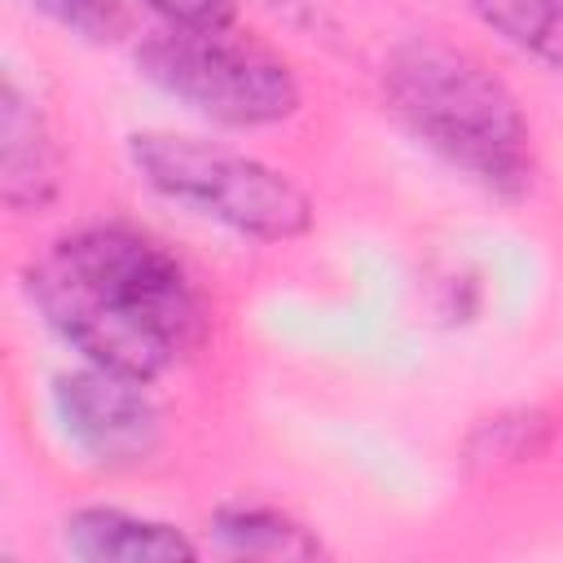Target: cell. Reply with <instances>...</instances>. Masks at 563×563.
<instances>
[{
    "mask_svg": "<svg viewBox=\"0 0 563 563\" xmlns=\"http://www.w3.org/2000/svg\"><path fill=\"white\" fill-rule=\"evenodd\" d=\"M44 325L88 365L154 383L207 343V303L154 238L84 224L53 238L22 273Z\"/></svg>",
    "mask_w": 563,
    "mask_h": 563,
    "instance_id": "1",
    "label": "cell"
},
{
    "mask_svg": "<svg viewBox=\"0 0 563 563\" xmlns=\"http://www.w3.org/2000/svg\"><path fill=\"white\" fill-rule=\"evenodd\" d=\"M383 92L405 128L501 198L532 189V123L519 97L466 48L409 35L383 57Z\"/></svg>",
    "mask_w": 563,
    "mask_h": 563,
    "instance_id": "2",
    "label": "cell"
},
{
    "mask_svg": "<svg viewBox=\"0 0 563 563\" xmlns=\"http://www.w3.org/2000/svg\"><path fill=\"white\" fill-rule=\"evenodd\" d=\"M128 163L158 198L242 238L290 242L312 229V198L286 172L220 141L145 128L128 136Z\"/></svg>",
    "mask_w": 563,
    "mask_h": 563,
    "instance_id": "3",
    "label": "cell"
},
{
    "mask_svg": "<svg viewBox=\"0 0 563 563\" xmlns=\"http://www.w3.org/2000/svg\"><path fill=\"white\" fill-rule=\"evenodd\" d=\"M136 70L194 114L229 128H268L299 110L295 70L229 31H154L136 44Z\"/></svg>",
    "mask_w": 563,
    "mask_h": 563,
    "instance_id": "4",
    "label": "cell"
},
{
    "mask_svg": "<svg viewBox=\"0 0 563 563\" xmlns=\"http://www.w3.org/2000/svg\"><path fill=\"white\" fill-rule=\"evenodd\" d=\"M53 413L66 440L97 466H136L163 440V413L145 383L79 365L53 378Z\"/></svg>",
    "mask_w": 563,
    "mask_h": 563,
    "instance_id": "5",
    "label": "cell"
},
{
    "mask_svg": "<svg viewBox=\"0 0 563 563\" xmlns=\"http://www.w3.org/2000/svg\"><path fill=\"white\" fill-rule=\"evenodd\" d=\"M62 550L84 563H189L198 545L167 519L123 506H79L62 519Z\"/></svg>",
    "mask_w": 563,
    "mask_h": 563,
    "instance_id": "6",
    "label": "cell"
},
{
    "mask_svg": "<svg viewBox=\"0 0 563 563\" xmlns=\"http://www.w3.org/2000/svg\"><path fill=\"white\" fill-rule=\"evenodd\" d=\"M62 158L40 106L4 75L0 88V198L9 211H44L57 198Z\"/></svg>",
    "mask_w": 563,
    "mask_h": 563,
    "instance_id": "7",
    "label": "cell"
},
{
    "mask_svg": "<svg viewBox=\"0 0 563 563\" xmlns=\"http://www.w3.org/2000/svg\"><path fill=\"white\" fill-rule=\"evenodd\" d=\"M211 541L238 559H317L325 545L286 510L264 501H229L211 515Z\"/></svg>",
    "mask_w": 563,
    "mask_h": 563,
    "instance_id": "8",
    "label": "cell"
},
{
    "mask_svg": "<svg viewBox=\"0 0 563 563\" xmlns=\"http://www.w3.org/2000/svg\"><path fill=\"white\" fill-rule=\"evenodd\" d=\"M493 35L563 75V0H462Z\"/></svg>",
    "mask_w": 563,
    "mask_h": 563,
    "instance_id": "9",
    "label": "cell"
},
{
    "mask_svg": "<svg viewBox=\"0 0 563 563\" xmlns=\"http://www.w3.org/2000/svg\"><path fill=\"white\" fill-rule=\"evenodd\" d=\"M545 431L550 427L537 413H501L475 431L471 449H475V457H488V462H519L545 444Z\"/></svg>",
    "mask_w": 563,
    "mask_h": 563,
    "instance_id": "10",
    "label": "cell"
},
{
    "mask_svg": "<svg viewBox=\"0 0 563 563\" xmlns=\"http://www.w3.org/2000/svg\"><path fill=\"white\" fill-rule=\"evenodd\" d=\"M26 4L84 40H110L119 31V9L110 0H26Z\"/></svg>",
    "mask_w": 563,
    "mask_h": 563,
    "instance_id": "11",
    "label": "cell"
},
{
    "mask_svg": "<svg viewBox=\"0 0 563 563\" xmlns=\"http://www.w3.org/2000/svg\"><path fill=\"white\" fill-rule=\"evenodd\" d=\"M167 26L180 31H229L238 22V0H145Z\"/></svg>",
    "mask_w": 563,
    "mask_h": 563,
    "instance_id": "12",
    "label": "cell"
}]
</instances>
